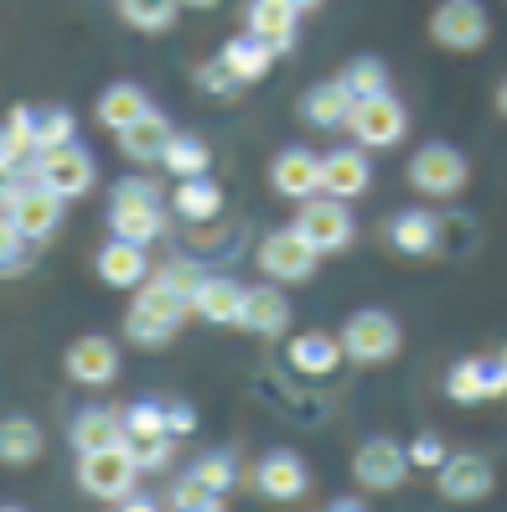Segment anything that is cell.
<instances>
[{
	"mask_svg": "<svg viewBox=\"0 0 507 512\" xmlns=\"http://www.w3.org/2000/svg\"><path fill=\"white\" fill-rule=\"evenodd\" d=\"M187 316H192V306L182 295H171L161 280H145V285H135V300L125 311V337L135 347H161L187 326Z\"/></svg>",
	"mask_w": 507,
	"mask_h": 512,
	"instance_id": "obj_1",
	"label": "cell"
},
{
	"mask_svg": "<svg viewBox=\"0 0 507 512\" xmlns=\"http://www.w3.org/2000/svg\"><path fill=\"white\" fill-rule=\"evenodd\" d=\"M109 228L114 238L130 244H156L166 233V207H161V187L156 182H119V192L109 197Z\"/></svg>",
	"mask_w": 507,
	"mask_h": 512,
	"instance_id": "obj_2",
	"label": "cell"
},
{
	"mask_svg": "<svg viewBox=\"0 0 507 512\" xmlns=\"http://www.w3.org/2000/svg\"><path fill=\"white\" fill-rule=\"evenodd\" d=\"M466 182H471V161L461 156L456 145L430 140V145H420V150L409 156V187L420 192V197H435V202L461 197Z\"/></svg>",
	"mask_w": 507,
	"mask_h": 512,
	"instance_id": "obj_3",
	"label": "cell"
},
{
	"mask_svg": "<svg viewBox=\"0 0 507 512\" xmlns=\"http://www.w3.org/2000/svg\"><path fill=\"white\" fill-rule=\"evenodd\" d=\"M347 130H352V140L363 145V150H394L409 135V109L394 99V88H383V94L352 99Z\"/></svg>",
	"mask_w": 507,
	"mask_h": 512,
	"instance_id": "obj_4",
	"label": "cell"
},
{
	"mask_svg": "<svg viewBox=\"0 0 507 512\" xmlns=\"http://www.w3.org/2000/svg\"><path fill=\"white\" fill-rule=\"evenodd\" d=\"M94 176H99V166H94V156H88L83 145H52V150H37V161L26 166V182H42V187H52L63 202H73V197H88V187H94Z\"/></svg>",
	"mask_w": 507,
	"mask_h": 512,
	"instance_id": "obj_5",
	"label": "cell"
},
{
	"mask_svg": "<svg viewBox=\"0 0 507 512\" xmlns=\"http://www.w3.org/2000/svg\"><path fill=\"white\" fill-rule=\"evenodd\" d=\"M290 228L301 233L316 254H342V249L352 244V238H357V223H352V213H347V202H342V197H332V192L306 197Z\"/></svg>",
	"mask_w": 507,
	"mask_h": 512,
	"instance_id": "obj_6",
	"label": "cell"
},
{
	"mask_svg": "<svg viewBox=\"0 0 507 512\" xmlns=\"http://www.w3.org/2000/svg\"><path fill=\"white\" fill-rule=\"evenodd\" d=\"M337 342H342V357L373 368V363H394L399 347H404V331L389 311H352Z\"/></svg>",
	"mask_w": 507,
	"mask_h": 512,
	"instance_id": "obj_7",
	"label": "cell"
},
{
	"mask_svg": "<svg viewBox=\"0 0 507 512\" xmlns=\"http://www.w3.org/2000/svg\"><path fill=\"white\" fill-rule=\"evenodd\" d=\"M492 37V16L482 0H440L430 11V42L445 52H482Z\"/></svg>",
	"mask_w": 507,
	"mask_h": 512,
	"instance_id": "obj_8",
	"label": "cell"
},
{
	"mask_svg": "<svg viewBox=\"0 0 507 512\" xmlns=\"http://www.w3.org/2000/svg\"><path fill=\"white\" fill-rule=\"evenodd\" d=\"M140 481V466L130 461L125 445H104V450H78V487L99 502H119Z\"/></svg>",
	"mask_w": 507,
	"mask_h": 512,
	"instance_id": "obj_9",
	"label": "cell"
},
{
	"mask_svg": "<svg viewBox=\"0 0 507 512\" xmlns=\"http://www.w3.org/2000/svg\"><path fill=\"white\" fill-rule=\"evenodd\" d=\"M316 264H321V254L295 228H275V233L259 238V269L275 285H306V280H316Z\"/></svg>",
	"mask_w": 507,
	"mask_h": 512,
	"instance_id": "obj_10",
	"label": "cell"
},
{
	"mask_svg": "<svg viewBox=\"0 0 507 512\" xmlns=\"http://www.w3.org/2000/svg\"><path fill=\"white\" fill-rule=\"evenodd\" d=\"M352 476H357V487H363V492H399L409 481V445H399L389 435L363 440V445H357V456H352Z\"/></svg>",
	"mask_w": 507,
	"mask_h": 512,
	"instance_id": "obj_11",
	"label": "cell"
},
{
	"mask_svg": "<svg viewBox=\"0 0 507 512\" xmlns=\"http://www.w3.org/2000/svg\"><path fill=\"white\" fill-rule=\"evenodd\" d=\"M435 487H440L445 502H482V497H492L497 476H492V461L487 456L461 450V456H445L435 466Z\"/></svg>",
	"mask_w": 507,
	"mask_h": 512,
	"instance_id": "obj_12",
	"label": "cell"
},
{
	"mask_svg": "<svg viewBox=\"0 0 507 512\" xmlns=\"http://www.w3.org/2000/svg\"><path fill=\"white\" fill-rule=\"evenodd\" d=\"M11 223L26 233V244H47L63 228V197L42 182H21L11 197Z\"/></svg>",
	"mask_w": 507,
	"mask_h": 512,
	"instance_id": "obj_13",
	"label": "cell"
},
{
	"mask_svg": "<svg viewBox=\"0 0 507 512\" xmlns=\"http://www.w3.org/2000/svg\"><path fill=\"white\" fill-rule=\"evenodd\" d=\"M244 32H254L259 42H270L285 57L295 47V37H301V11H295L290 0H249L244 6Z\"/></svg>",
	"mask_w": 507,
	"mask_h": 512,
	"instance_id": "obj_14",
	"label": "cell"
},
{
	"mask_svg": "<svg viewBox=\"0 0 507 512\" xmlns=\"http://www.w3.org/2000/svg\"><path fill=\"white\" fill-rule=\"evenodd\" d=\"M63 368H68V378L83 383V388H104V383L119 378V347H114L109 337H78V342L63 352Z\"/></svg>",
	"mask_w": 507,
	"mask_h": 512,
	"instance_id": "obj_15",
	"label": "cell"
},
{
	"mask_svg": "<svg viewBox=\"0 0 507 512\" xmlns=\"http://www.w3.org/2000/svg\"><path fill=\"white\" fill-rule=\"evenodd\" d=\"M270 187H275L280 197H290V202L316 197V192H321V156H316V150H306V145L280 150L275 166H270Z\"/></svg>",
	"mask_w": 507,
	"mask_h": 512,
	"instance_id": "obj_16",
	"label": "cell"
},
{
	"mask_svg": "<svg viewBox=\"0 0 507 512\" xmlns=\"http://www.w3.org/2000/svg\"><path fill=\"white\" fill-rule=\"evenodd\" d=\"M440 218L425 213V207H404V213L389 218V228H383V238H389V249L404 254V259H425L440 249Z\"/></svg>",
	"mask_w": 507,
	"mask_h": 512,
	"instance_id": "obj_17",
	"label": "cell"
},
{
	"mask_svg": "<svg viewBox=\"0 0 507 512\" xmlns=\"http://www.w3.org/2000/svg\"><path fill=\"white\" fill-rule=\"evenodd\" d=\"M119 135V156L125 161H135V166H156L161 156H166V145H171V119L166 114H156V109H145L140 119H130L125 130H114Z\"/></svg>",
	"mask_w": 507,
	"mask_h": 512,
	"instance_id": "obj_18",
	"label": "cell"
},
{
	"mask_svg": "<svg viewBox=\"0 0 507 512\" xmlns=\"http://www.w3.org/2000/svg\"><path fill=\"white\" fill-rule=\"evenodd\" d=\"M238 326L254 331V337H285L290 331V300H285V285H254L244 290V311H238Z\"/></svg>",
	"mask_w": 507,
	"mask_h": 512,
	"instance_id": "obj_19",
	"label": "cell"
},
{
	"mask_svg": "<svg viewBox=\"0 0 507 512\" xmlns=\"http://www.w3.org/2000/svg\"><path fill=\"white\" fill-rule=\"evenodd\" d=\"M254 487L270 502H295V497H306L311 471H306V461L295 456V450H270V456L259 461V471H254Z\"/></svg>",
	"mask_w": 507,
	"mask_h": 512,
	"instance_id": "obj_20",
	"label": "cell"
},
{
	"mask_svg": "<svg viewBox=\"0 0 507 512\" xmlns=\"http://www.w3.org/2000/svg\"><path fill=\"white\" fill-rule=\"evenodd\" d=\"M99 280L109 290H135L151 280V259H145V244H130V238H109V244L99 249Z\"/></svg>",
	"mask_w": 507,
	"mask_h": 512,
	"instance_id": "obj_21",
	"label": "cell"
},
{
	"mask_svg": "<svg viewBox=\"0 0 507 512\" xmlns=\"http://www.w3.org/2000/svg\"><path fill=\"white\" fill-rule=\"evenodd\" d=\"M321 192H332L342 202L368 192V150L363 145H342L332 156H321Z\"/></svg>",
	"mask_w": 507,
	"mask_h": 512,
	"instance_id": "obj_22",
	"label": "cell"
},
{
	"mask_svg": "<svg viewBox=\"0 0 507 512\" xmlns=\"http://www.w3.org/2000/svg\"><path fill=\"white\" fill-rule=\"evenodd\" d=\"M238 311H244V285L228 275H202L192 295V316H202L207 326H238Z\"/></svg>",
	"mask_w": 507,
	"mask_h": 512,
	"instance_id": "obj_23",
	"label": "cell"
},
{
	"mask_svg": "<svg viewBox=\"0 0 507 512\" xmlns=\"http://www.w3.org/2000/svg\"><path fill=\"white\" fill-rule=\"evenodd\" d=\"M347 114H352V94L342 88V78H326L311 83L306 99H301V119L311 130H347Z\"/></svg>",
	"mask_w": 507,
	"mask_h": 512,
	"instance_id": "obj_24",
	"label": "cell"
},
{
	"mask_svg": "<svg viewBox=\"0 0 507 512\" xmlns=\"http://www.w3.org/2000/svg\"><path fill=\"white\" fill-rule=\"evenodd\" d=\"M218 57L233 68V78L249 88V83H264V78H270V68H275V57H280V52H275L270 42H259L254 32H238V37H228V42H223V52H218Z\"/></svg>",
	"mask_w": 507,
	"mask_h": 512,
	"instance_id": "obj_25",
	"label": "cell"
},
{
	"mask_svg": "<svg viewBox=\"0 0 507 512\" xmlns=\"http://www.w3.org/2000/svg\"><path fill=\"white\" fill-rule=\"evenodd\" d=\"M285 357H290L295 373L326 378V373H337V363H342V342L326 337V331H295V342L285 347Z\"/></svg>",
	"mask_w": 507,
	"mask_h": 512,
	"instance_id": "obj_26",
	"label": "cell"
},
{
	"mask_svg": "<svg viewBox=\"0 0 507 512\" xmlns=\"http://www.w3.org/2000/svg\"><path fill=\"white\" fill-rule=\"evenodd\" d=\"M42 456V425L26 414L0 419V466H32Z\"/></svg>",
	"mask_w": 507,
	"mask_h": 512,
	"instance_id": "obj_27",
	"label": "cell"
},
{
	"mask_svg": "<svg viewBox=\"0 0 507 512\" xmlns=\"http://www.w3.org/2000/svg\"><path fill=\"white\" fill-rule=\"evenodd\" d=\"M171 207H176V218H187V223H213L223 213V192L207 182V171L202 176H182V187L171 192Z\"/></svg>",
	"mask_w": 507,
	"mask_h": 512,
	"instance_id": "obj_28",
	"label": "cell"
},
{
	"mask_svg": "<svg viewBox=\"0 0 507 512\" xmlns=\"http://www.w3.org/2000/svg\"><path fill=\"white\" fill-rule=\"evenodd\" d=\"M125 440V414L119 409H83L73 414V450H104Z\"/></svg>",
	"mask_w": 507,
	"mask_h": 512,
	"instance_id": "obj_29",
	"label": "cell"
},
{
	"mask_svg": "<svg viewBox=\"0 0 507 512\" xmlns=\"http://www.w3.org/2000/svg\"><path fill=\"white\" fill-rule=\"evenodd\" d=\"M145 109H151V99H145V88H135V83H109L104 94H99V125L104 130H125L130 119H140Z\"/></svg>",
	"mask_w": 507,
	"mask_h": 512,
	"instance_id": "obj_30",
	"label": "cell"
},
{
	"mask_svg": "<svg viewBox=\"0 0 507 512\" xmlns=\"http://www.w3.org/2000/svg\"><path fill=\"white\" fill-rule=\"evenodd\" d=\"M176 16H182V0H119V21L130 32H171Z\"/></svg>",
	"mask_w": 507,
	"mask_h": 512,
	"instance_id": "obj_31",
	"label": "cell"
},
{
	"mask_svg": "<svg viewBox=\"0 0 507 512\" xmlns=\"http://www.w3.org/2000/svg\"><path fill=\"white\" fill-rule=\"evenodd\" d=\"M130 450V461L140 466V471H161L166 461H171V445H176V435H166V430H125V440H119Z\"/></svg>",
	"mask_w": 507,
	"mask_h": 512,
	"instance_id": "obj_32",
	"label": "cell"
},
{
	"mask_svg": "<svg viewBox=\"0 0 507 512\" xmlns=\"http://www.w3.org/2000/svg\"><path fill=\"white\" fill-rule=\"evenodd\" d=\"M161 166H166L171 176H202L207 166H213V150H207L197 135H171Z\"/></svg>",
	"mask_w": 507,
	"mask_h": 512,
	"instance_id": "obj_33",
	"label": "cell"
},
{
	"mask_svg": "<svg viewBox=\"0 0 507 512\" xmlns=\"http://www.w3.org/2000/svg\"><path fill=\"white\" fill-rule=\"evenodd\" d=\"M342 88L352 99L383 94V88H389V63H383V57H352V63L342 68Z\"/></svg>",
	"mask_w": 507,
	"mask_h": 512,
	"instance_id": "obj_34",
	"label": "cell"
},
{
	"mask_svg": "<svg viewBox=\"0 0 507 512\" xmlns=\"http://www.w3.org/2000/svg\"><path fill=\"white\" fill-rule=\"evenodd\" d=\"M73 130H78V119L68 109H37V119H32V156L37 150H52V145H68Z\"/></svg>",
	"mask_w": 507,
	"mask_h": 512,
	"instance_id": "obj_35",
	"label": "cell"
},
{
	"mask_svg": "<svg viewBox=\"0 0 507 512\" xmlns=\"http://www.w3.org/2000/svg\"><path fill=\"white\" fill-rule=\"evenodd\" d=\"M445 394H451L456 404H487V388H482V363H476V357L456 363L451 373H445Z\"/></svg>",
	"mask_w": 507,
	"mask_h": 512,
	"instance_id": "obj_36",
	"label": "cell"
},
{
	"mask_svg": "<svg viewBox=\"0 0 507 512\" xmlns=\"http://www.w3.org/2000/svg\"><path fill=\"white\" fill-rule=\"evenodd\" d=\"M171 507L176 512H218L223 492L207 487V481H197V476H182V481H176V492H171Z\"/></svg>",
	"mask_w": 507,
	"mask_h": 512,
	"instance_id": "obj_37",
	"label": "cell"
},
{
	"mask_svg": "<svg viewBox=\"0 0 507 512\" xmlns=\"http://www.w3.org/2000/svg\"><path fill=\"white\" fill-rule=\"evenodd\" d=\"M156 280H161L171 295H182L187 306H192V295H197V285H202V264H197V259H171V264L156 269Z\"/></svg>",
	"mask_w": 507,
	"mask_h": 512,
	"instance_id": "obj_38",
	"label": "cell"
},
{
	"mask_svg": "<svg viewBox=\"0 0 507 512\" xmlns=\"http://www.w3.org/2000/svg\"><path fill=\"white\" fill-rule=\"evenodd\" d=\"M26 269V233L11 223V213H0V275H21Z\"/></svg>",
	"mask_w": 507,
	"mask_h": 512,
	"instance_id": "obj_39",
	"label": "cell"
},
{
	"mask_svg": "<svg viewBox=\"0 0 507 512\" xmlns=\"http://www.w3.org/2000/svg\"><path fill=\"white\" fill-rule=\"evenodd\" d=\"M192 476H197V481H207V487H218V492L228 497V487L238 481V466H233L228 450H213V456H202V461L192 466Z\"/></svg>",
	"mask_w": 507,
	"mask_h": 512,
	"instance_id": "obj_40",
	"label": "cell"
},
{
	"mask_svg": "<svg viewBox=\"0 0 507 512\" xmlns=\"http://www.w3.org/2000/svg\"><path fill=\"white\" fill-rule=\"evenodd\" d=\"M197 88H202V94H218V99H233L244 83L233 78V68L223 63V57H213V63H202V68H197Z\"/></svg>",
	"mask_w": 507,
	"mask_h": 512,
	"instance_id": "obj_41",
	"label": "cell"
},
{
	"mask_svg": "<svg viewBox=\"0 0 507 512\" xmlns=\"http://www.w3.org/2000/svg\"><path fill=\"white\" fill-rule=\"evenodd\" d=\"M125 430H145V435H151V430H166V404H161V399L130 404V409H125ZM166 435H171V430H166Z\"/></svg>",
	"mask_w": 507,
	"mask_h": 512,
	"instance_id": "obj_42",
	"label": "cell"
},
{
	"mask_svg": "<svg viewBox=\"0 0 507 512\" xmlns=\"http://www.w3.org/2000/svg\"><path fill=\"white\" fill-rule=\"evenodd\" d=\"M32 119H37L32 104H16L11 119H6V135H11V145L21 150V156H32Z\"/></svg>",
	"mask_w": 507,
	"mask_h": 512,
	"instance_id": "obj_43",
	"label": "cell"
},
{
	"mask_svg": "<svg viewBox=\"0 0 507 512\" xmlns=\"http://www.w3.org/2000/svg\"><path fill=\"white\" fill-rule=\"evenodd\" d=\"M445 456H451V450H445L440 435H420V440L409 445V466H420V471H435Z\"/></svg>",
	"mask_w": 507,
	"mask_h": 512,
	"instance_id": "obj_44",
	"label": "cell"
},
{
	"mask_svg": "<svg viewBox=\"0 0 507 512\" xmlns=\"http://www.w3.org/2000/svg\"><path fill=\"white\" fill-rule=\"evenodd\" d=\"M476 363H482L487 399H502V394H507V363H502V352H497V357H476Z\"/></svg>",
	"mask_w": 507,
	"mask_h": 512,
	"instance_id": "obj_45",
	"label": "cell"
},
{
	"mask_svg": "<svg viewBox=\"0 0 507 512\" xmlns=\"http://www.w3.org/2000/svg\"><path fill=\"white\" fill-rule=\"evenodd\" d=\"M166 430H171V435H192V430H197V409L182 404V399L166 404Z\"/></svg>",
	"mask_w": 507,
	"mask_h": 512,
	"instance_id": "obj_46",
	"label": "cell"
},
{
	"mask_svg": "<svg viewBox=\"0 0 507 512\" xmlns=\"http://www.w3.org/2000/svg\"><path fill=\"white\" fill-rule=\"evenodd\" d=\"M21 161H26V156H21L16 145H11L6 125H0V176H16V171H21Z\"/></svg>",
	"mask_w": 507,
	"mask_h": 512,
	"instance_id": "obj_47",
	"label": "cell"
},
{
	"mask_svg": "<svg viewBox=\"0 0 507 512\" xmlns=\"http://www.w3.org/2000/svg\"><path fill=\"white\" fill-rule=\"evenodd\" d=\"M497 114H502V119H507V78H502V83H497Z\"/></svg>",
	"mask_w": 507,
	"mask_h": 512,
	"instance_id": "obj_48",
	"label": "cell"
},
{
	"mask_svg": "<svg viewBox=\"0 0 507 512\" xmlns=\"http://www.w3.org/2000/svg\"><path fill=\"white\" fill-rule=\"evenodd\" d=\"M290 6H295V11H316V6H321V0H290Z\"/></svg>",
	"mask_w": 507,
	"mask_h": 512,
	"instance_id": "obj_49",
	"label": "cell"
},
{
	"mask_svg": "<svg viewBox=\"0 0 507 512\" xmlns=\"http://www.w3.org/2000/svg\"><path fill=\"white\" fill-rule=\"evenodd\" d=\"M182 6H197V11H207V6H218V0H182Z\"/></svg>",
	"mask_w": 507,
	"mask_h": 512,
	"instance_id": "obj_50",
	"label": "cell"
},
{
	"mask_svg": "<svg viewBox=\"0 0 507 512\" xmlns=\"http://www.w3.org/2000/svg\"><path fill=\"white\" fill-rule=\"evenodd\" d=\"M502 363H507V347H502Z\"/></svg>",
	"mask_w": 507,
	"mask_h": 512,
	"instance_id": "obj_51",
	"label": "cell"
}]
</instances>
